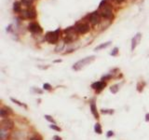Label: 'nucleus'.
Here are the masks:
<instances>
[{
    "mask_svg": "<svg viewBox=\"0 0 149 140\" xmlns=\"http://www.w3.org/2000/svg\"><path fill=\"white\" fill-rule=\"evenodd\" d=\"M99 9L101 10V16L107 20H111L113 18V11H112V6L108 3L107 0H103L100 5Z\"/></svg>",
    "mask_w": 149,
    "mask_h": 140,
    "instance_id": "nucleus-1",
    "label": "nucleus"
},
{
    "mask_svg": "<svg viewBox=\"0 0 149 140\" xmlns=\"http://www.w3.org/2000/svg\"><path fill=\"white\" fill-rule=\"evenodd\" d=\"M95 58H96V57H95L94 55H91V56H88V57H86V58H83L82 60H79V61H77L76 64H74L73 69L76 70V71L83 69V68L86 67L87 65L90 64L92 62L95 60Z\"/></svg>",
    "mask_w": 149,
    "mask_h": 140,
    "instance_id": "nucleus-2",
    "label": "nucleus"
},
{
    "mask_svg": "<svg viewBox=\"0 0 149 140\" xmlns=\"http://www.w3.org/2000/svg\"><path fill=\"white\" fill-rule=\"evenodd\" d=\"M60 29H57L56 31L53 32H48L45 35V39L50 44H57L59 42V38H60Z\"/></svg>",
    "mask_w": 149,
    "mask_h": 140,
    "instance_id": "nucleus-3",
    "label": "nucleus"
},
{
    "mask_svg": "<svg viewBox=\"0 0 149 140\" xmlns=\"http://www.w3.org/2000/svg\"><path fill=\"white\" fill-rule=\"evenodd\" d=\"M75 29H76V32L83 35L89 31V25L87 23H77L75 26Z\"/></svg>",
    "mask_w": 149,
    "mask_h": 140,
    "instance_id": "nucleus-4",
    "label": "nucleus"
},
{
    "mask_svg": "<svg viewBox=\"0 0 149 140\" xmlns=\"http://www.w3.org/2000/svg\"><path fill=\"white\" fill-rule=\"evenodd\" d=\"M28 30H29L31 33H33V34H37V35L43 33L42 27L40 26L37 23H35V22L29 23V25H28Z\"/></svg>",
    "mask_w": 149,
    "mask_h": 140,
    "instance_id": "nucleus-5",
    "label": "nucleus"
},
{
    "mask_svg": "<svg viewBox=\"0 0 149 140\" xmlns=\"http://www.w3.org/2000/svg\"><path fill=\"white\" fill-rule=\"evenodd\" d=\"M88 22L92 25H96L101 22V14L98 11H94L88 15Z\"/></svg>",
    "mask_w": 149,
    "mask_h": 140,
    "instance_id": "nucleus-6",
    "label": "nucleus"
},
{
    "mask_svg": "<svg viewBox=\"0 0 149 140\" xmlns=\"http://www.w3.org/2000/svg\"><path fill=\"white\" fill-rule=\"evenodd\" d=\"M22 16L25 19H35L36 17V11L35 9H27L26 10L22 11Z\"/></svg>",
    "mask_w": 149,
    "mask_h": 140,
    "instance_id": "nucleus-7",
    "label": "nucleus"
},
{
    "mask_svg": "<svg viewBox=\"0 0 149 140\" xmlns=\"http://www.w3.org/2000/svg\"><path fill=\"white\" fill-rule=\"evenodd\" d=\"M14 126V123L11 120L9 119H5L1 122V127L3 129H6V130H9V129H12Z\"/></svg>",
    "mask_w": 149,
    "mask_h": 140,
    "instance_id": "nucleus-8",
    "label": "nucleus"
},
{
    "mask_svg": "<svg viewBox=\"0 0 149 140\" xmlns=\"http://www.w3.org/2000/svg\"><path fill=\"white\" fill-rule=\"evenodd\" d=\"M141 38H142V34L141 33H137L134 35V37L132 39V51H134V49L137 47V45L140 43Z\"/></svg>",
    "mask_w": 149,
    "mask_h": 140,
    "instance_id": "nucleus-9",
    "label": "nucleus"
},
{
    "mask_svg": "<svg viewBox=\"0 0 149 140\" xmlns=\"http://www.w3.org/2000/svg\"><path fill=\"white\" fill-rule=\"evenodd\" d=\"M106 86V83L105 81H98V82H94L92 85H91V88L96 90L97 93H100L103 89H105V87Z\"/></svg>",
    "mask_w": 149,
    "mask_h": 140,
    "instance_id": "nucleus-10",
    "label": "nucleus"
},
{
    "mask_svg": "<svg viewBox=\"0 0 149 140\" xmlns=\"http://www.w3.org/2000/svg\"><path fill=\"white\" fill-rule=\"evenodd\" d=\"M90 109H91V113L94 116V118L98 120V119H99V113L97 112L96 105H95V102H94V101H92V102L90 103Z\"/></svg>",
    "mask_w": 149,
    "mask_h": 140,
    "instance_id": "nucleus-11",
    "label": "nucleus"
},
{
    "mask_svg": "<svg viewBox=\"0 0 149 140\" xmlns=\"http://www.w3.org/2000/svg\"><path fill=\"white\" fill-rule=\"evenodd\" d=\"M13 10H14V12L15 13H22V7H21V3L20 2H14V4H13Z\"/></svg>",
    "mask_w": 149,
    "mask_h": 140,
    "instance_id": "nucleus-12",
    "label": "nucleus"
},
{
    "mask_svg": "<svg viewBox=\"0 0 149 140\" xmlns=\"http://www.w3.org/2000/svg\"><path fill=\"white\" fill-rule=\"evenodd\" d=\"M8 136H9L8 130L1 128V131H0V140H6L8 138Z\"/></svg>",
    "mask_w": 149,
    "mask_h": 140,
    "instance_id": "nucleus-13",
    "label": "nucleus"
},
{
    "mask_svg": "<svg viewBox=\"0 0 149 140\" xmlns=\"http://www.w3.org/2000/svg\"><path fill=\"white\" fill-rule=\"evenodd\" d=\"M110 44H111V41H108V42H105V43L101 44V45L97 46L96 48H95V51H100V50L105 49V48H107L108 46H110Z\"/></svg>",
    "mask_w": 149,
    "mask_h": 140,
    "instance_id": "nucleus-14",
    "label": "nucleus"
},
{
    "mask_svg": "<svg viewBox=\"0 0 149 140\" xmlns=\"http://www.w3.org/2000/svg\"><path fill=\"white\" fill-rule=\"evenodd\" d=\"M21 2H22L24 6H26L27 8L29 9V8H31V6L33 5L34 0H21Z\"/></svg>",
    "mask_w": 149,
    "mask_h": 140,
    "instance_id": "nucleus-15",
    "label": "nucleus"
},
{
    "mask_svg": "<svg viewBox=\"0 0 149 140\" xmlns=\"http://www.w3.org/2000/svg\"><path fill=\"white\" fill-rule=\"evenodd\" d=\"M9 115V113L8 112V110H7L5 107L2 108V109L0 110V116H1L2 118H7Z\"/></svg>",
    "mask_w": 149,
    "mask_h": 140,
    "instance_id": "nucleus-16",
    "label": "nucleus"
},
{
    "mask_svg": "<svg viewBox=\"0 0 149 140\" xmlns=\"http://www.w3.org/2000/svg\"><path fill=\"white\" fill-rule=\"evenodd\" d=\"M94 131L96 132L98 134H101L103 131H102V127H101V124L100 123H96L95 126H94Z\"/></svg>",
    "mask_w": 149,
    "mask_h": 140,
    "instance_id": "nucleus-17",
    "label": "nucleus"
},
{
    "mask_svg": "<svg viewBox=\"0 0 149 140\" xmlns=\"http://www.w3.org/2000/svg\"><path fill=\"white\" fill-rule=\"evenodd\" d=\"M119 86L117 85V84H116V85H113V86H111L110 88V91H111V93H116L117 92H118V90H119Z\"/></svg>",
    "mask_w": 149,
    "mask_h": 140,
    "instance_id": "nucleus-18",
    "label": "nucleus"
},
{
    "mask_svg": "<svg viewBox=\"0 0 149 140\" xmlns=\"http://www.w3.org/2000/svg\"><path fill=\"white\" fill-rule=\"evenodd\" d=\"M10 100L13 102V103H15V104H17L18 105H20V106H23V107H25V108H27V105H24L23 103H21L20 101H18V100H16V99H14V98H10Z\"/></svg>",
    "mask_w": 149,
    "mask_h": 140,
    "instance_id": "nucleus-19",
    "label": "nucleus"
},
{
    "mask_svg": "<svg viewBox=\"0 0 149 140\" xmlns=\"http://www.w3.org/2000/svg\"><path fill=\"white\" fill-rule=\"evenodd\" d=\"M45 119H46L48 122H50L53 123V124H56V122L54 121V119H53L51 116H50V115H45Z\"/></svg>",
    "mask_w": 149,
    "mask_h": 140,
    "instance_id": "nucleus-20",
    "label": "nucleus"
},
{
    "mask_svg": "<svg viewBox=\"0 0 149 140\" xmlns=\"http://www.w3.org/2000/svg\"><path fill=\"white\" fill-rule=\"evenodd\" d=\"M101 112L103 114H113L114 113V110L113 109H102Z\"/></svg>",
    "mask_w": 149,
    "mask_h": 140,
    "instance_id": "nucleus-21",
    "label": "nucleus"
},
{
    "mask_svg": "<svg viewBox=\"0 0 149 140\" xmlns=\"http://www.w3.org/2000/svg\"><path fill=\"white\" fill-rule=\"evenodd\" d=\"M50 128H51V129H53V130H55V131H57V132L61 131V128L58 127L56 124H51V125H50Z\"/></svg>",
    "mask_w": 149,
    "mask_h": 140,
    "instance_id": "nucleus-22",
    "label": "nucleus"
},
{
    "mask_svg": "<svg viewBox=\"0 0 149 140\" xmlns=\"http://www.w3.org/2000/svg\"><path fill=\"white\" fill-rule=\"evenodd\" d=\"M43 89H44V90H47V91H50V90L51 89V86H50V84H49V83H45L44 85H43Z\"/></svg>",
    "mask_w": 149,
    "mask_h": 140,
    "instance_id": "nucleus-23",
    "label": "nucleus"
},
{
    "mask_svg": "<svg viewBox=\"0 0 149 140\" xmlns=\"http://www.w3.org/2000/svg\"><path fill=\"white\" fill-rule=\"evenodd\" d=\"M117 52H118V49L116 47V48H114V50L111 52V53H110V54H111L112 56H116V55L117 54Z\"/></svg>",
    "mask_w": 149,
    "mask_h": 140,
    "instance_id": "nucleus-24",
    "label": "nucleus"
},
{
    "mask_svg": "<svg viewBox=\"0 0 149 140\" xmlns=\"http://www.w3.org/2000/svg\"><path fill=\"white\" fill-rule=\"evenodd\" d=\"M63 46H64V45H63V43H61V46L59 45V46H58V47L55 49V52H60L59 50H62V49H63Z\"/></svg>",
    "mask_w": 149,
    "mask_h": 140,
    "instance_id": "nucleus-25",
    "label": "nucleus"
},
{
    "mask_svg": "<svg viewBox=\"0 0 149 140\" xmlns=\"http://www.w3.org/2000/svg\"><path fill=\"white\" fill-rule=\"evenodd\" d=\"M30 140H42V137L39 135H35V136H32Z\"/></svg>",
    "mask_w": 149,
    "mask_h": 140,
    "instance_id": "nucleus-26",
    "label": "nucleus"
},
{
    "mask_svg": "<svg viewBox=\"0 0 149 140\" xmlns=\"http://www.w3.org/2000/svg\"><path fill=\"white\" fill-rule=\"evenodd\" d=\"M106 135H107V137H111V136H113V135H114V132L109 131L108 133H107V134H106Z\"/></svg>",
    "mask_w": 149,
    "mask_h": 140,
    "instance_id": "nucleus-27",
    "label": "nucleus"
},
{
    "mask_svg": "<svg viewBox=\"0 0 149 140\" xmlns=\"http://www.w3.org/2000/svg\"><path fill=\"white\" fill-rule=\"evenodd\" d=\"M112 78V76H110V75H108V76H105V77H103L102 78V80H104V79H111Z\"/></svg>",
    "mask_w": 149,
    "mask_h": 140,
    "instance_id": "nucleus-28",
    "label": "nucleus"
},
{
    "mask_svg": "<svg viewBox=\"0 0 149 140\" xmlns=\"http://www.w3.org/2000/svg\"><path fill=\"white\" fill-rule=\"evenodd\" d=\"M53 140H61V138L58 135H54L53 136Z\"/></svg>",
    "mask_w": 149,
    "mask_h": 140,
    "instance_id": "nucleus-29",
    "label": "nucleus"
},
{
    "mask_svg": "<svg viewBox=\"0 0 149 140\" xmlns=\"http://www.w3.org/2000/svg\"><path fill=\"white\" fill-rule=\"evenodd\" d=\"M145 122H149V113L145 115Z\"/></svg>",
    "mask_w": 149,
    "mask_h": 140,
    "instance_id": "nucleus-30",
    "label": "nucleus"
},
{
    "mask_svg": "<svg viewBox=\"0 0 149 140\" xmlns=\"http://www.w3.org/2000/svg\"><path fill=\"white\" fill-rule=\"evenodd\" d=\"M116 3H118V4H120V3H122L123 1H125V0H115Z\"/></svg>",
    "mask_w": 149,
    "mask_h": 140,
    "instance_id": "nucleus-31",
    "label": "nucleus"
},
{
    "mask_svg": "<svg viewBox=\"0 0 149 140\" xmlns=\"http://www.w3.org/2000/svg\"><path fill=\"white\" fill-rule=\"evenodd\" d=\"M59 62H61V60H56L55 63H59Z\"/></svg>",
    "mask_w": 149,
    "mask_h": 140,
    "instance_id": "nucleus-32",
    "label": "nucleus"
}]
</instances>
